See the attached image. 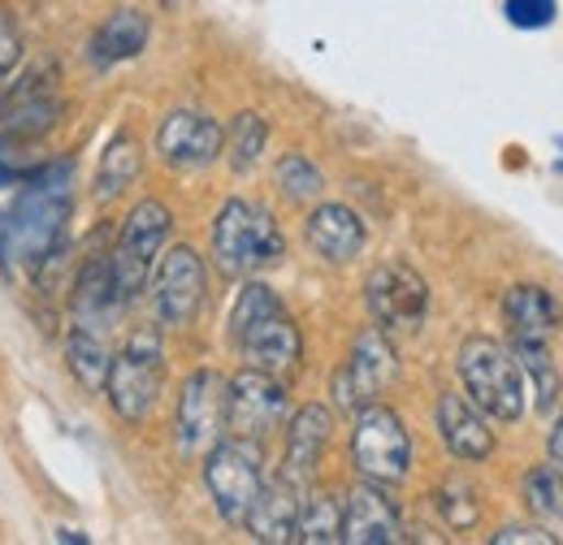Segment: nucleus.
Returning <instances> with one entry per match:
<instances>
[{
    "label": "nucleus",
    "instance_id": "obj_7",
    "mask_svg": "<svg viewBox=\"0 0 563 545\" xmlns=\"http://www.w3.org/2000/svg\"><path fill=\"white\" fill-rule=\"evenodd\" d=\"M352 464L364 480L377 485H404L412 472V437L404 415L386 403H368L355 411L352 424Z\"/></svg>",
    "mask_w": 563,
    "mask_h": 545
},
{
    "label": "nucleus",
    "instance_id": "obj_18",
    "mask_svg": "<svg viewBox=\"0 0 563 545\" xmlns=\"http://www.w3.org/2000/svg\"><path fill=\"white\" fill-rule=\"evenodd\" d=\"M334 442V411L325 403H308L290 415L286 424V455H282V477H290L295 485H312L325 446Z\"/></svg>",
    "mask_w": 563,
    "mask_h": 545
},
{
    "label": "nucleus",
    "instance_id": "obj_21",
    "mask_svg": "<svg viewBox=\"0 0 563 545\" xmlns=\"http://www.w3.org/2000/svg\"><path fill=\"white\" fill-rule=\"evenodd\" d=\"M308 485H295L290 477H265V485L256 489L247 515H243V529L265 545H286L295 542V529H299V498H303Z\"/></svg>",
    "mask_w": 563,
    "mask_h": 545
},
{
    "label": "nucleus",
    "instance_id": "obj_1",
    "mask_svg": "<svg viewBox=\"0 0 563 545\" xmlns=\"http://www.w3.org/2000/svg\"><path fill=\"white\" fill-rule=\"evenodd\" d=\"M74 160L35 165L0 216V269L9 277L35 272L62 243L74 216Z\"/></svg>",
    "mask_w": 563,
    "mask_h": 545
},
{
    "label": "nucleus",
    "instance_id": "obj_32",
    "mask_svg": "<svg viewBox=\"0 0 563 545\" xmlns=\"http://www.w3.org/2000/svg\"><path fill=\"white\" fill-rule=\"evenodd\" d=\"M433 507H438V515L446 520V529H455V533H468V529L482 520L477 489L464 485V480H446V485L433 493Z\"/></svg>",
    "mask_w": 563,
    "mask_h": 545
},
{
    "label": "nucleus",
    "instance_id": "obj_35",
    "mask_svg": "<svg viewBox=\"0 0 563 545\" xmlns=\"http://www.w3.org/2000/svg\"><path fill=\"white\" fill-rule=\"evenodd\" d=\"M26 174H31V169H22V165L13 160L9 138H0V216H4L9 200L18 196V187H22V178H26Z\"/></svg>",
    "mask_w": 563,
    "mask_h": 545
},
{
    "label": "nucleus",
    "instance_id": "obj_8",
    "mask_svg": "<svg viewBox=\"0 0 563 545\" xmlns=\"http://www.w3.org/2000/svg\"><path fill=\"white\" fill-rule=\"evenodd\" d=\"M147 290H152V312L165 330H187L200 308H205V294H209V269H205V256L187 243L178 247H165L156 269L147 277Z\"/></svg>",
    "mask_w": 563,
    "mask_h": 545
},
{
    "label": "nucleus",
    "instance_id": "obj_28",
    "mask_svg": "<svg viewBox=\"0 0 563 545\" xmlns=\"http://www.w3.org/2000/svg\"><path fill=\"white\" fill-rule=\"evenodd\" d=\"M511 355L525 372V381L533 386V399H538V411H551L560 408L563 399V381L551 364V342H511Z\"/></svg>",
    "mask_w": 563,
    "mask_h": 545
},
{
    "label": "nucleus",
    "instance_id": "obj_16",
    "mask_svg": "<svg viewBox=\"0 0 563 545\" xmlns=\"http://www.w3.org/2000/svg\"><path fill=\"white\" fill-rule=\"evenodd\" d=\"M118 316H122V299H118V290H113L109 252H91V256L78 265V272H74L70 325L109 338V330L118 325Z\"/></svg>",
    "mask_w": 563,
    "mask_h": 545
},
{
    "label": "nucleus",
    "instance_id": "obj_3",
    "mask_svg": "<svg viewBox=\"0 0 563 545\" xmlns=\"http://www.w3.org/2000/svg\"><path fill=\"white\" fill-rule=\"evenodd\" d=\"M455 368H460L464 394L486 411L490 420L516 424L525 415V408H529V381H525L511 346H503L490 334H473V338L460 342Z\"/></svg>",
    "mask_w": 563,
    "mask_h": 545
},
{
    "label": "nucleus",
    "instance_id": "obj_38",
    "mask_svg": "<svg viewBox=\"0 0 563 545\" xmlns=\"http://www.w3.org/2000/svg\"><path fill=\"white\" fill-rule=\"evenodd\" d=\"M57 542H74V545H82L87 537L82 533H74V529H57Z\"/></svg>",
    "mask_w": 563,
    "mask_h": 545
},
{
    "label": "nucleus",
    "instance_id": "obj_4",
    "mask_svg": "<svg viewBox=\"0 0 563 545\" xmlns=\"http://www.w3.org/2000/svg\"><path fill=\"white\" fill-rule=\"evenodd\" d=\"M161 390H165V342L156 334V325H140L109 359L104 399L118 420L143 424L161 403Z\"/></svg>",
    "mask_w": 563,
    "mask_h": 545
},
{
    "label": "nucleus",
    "instance_id": "obj_37",
    "mask_svg": "<svg viewBox=\"0 0 563 545\" xmlns=\"http://www.w3.org/2000/svg\"><path fill=\"white\" fill-rule=\"evenodd\" d=\"M547 446H551V464H560V468H563V411L555 415V424H551Z\"/></svg>",
    "mask_w": 563,
    "mask_h": 545
},
{
    "label": "nucleus",
    "instance_id": "obj_17",
    "mask_svg": "<svg viewBox=\"0 0 563 545\" xmlns=\"http://www.w3.org/2000/svg\"><path fill=\"white\" fill-rule=\"evenodd\" d=\"M303 243L325 265H352L368 247V225L352 204H317L303 221Z\"/></svg>",
    "mask_w": 563,
    "mask_h": 545
},
{
    "label": "nucleus",
    "instance_id": "obj_27",
    "mask_svg": "<svg viewBox=\"0 0 563 545\" xmlns=\"http://www.w3.org/2000/svg\"><path fill=\"white\" fill-rule=\"evenodd\" d=\"M109 359H113V351H109V338H104V334H91V330L70 325V334H66V364H70L74 381H78L82 390H91V394L104 390Z\"/></svg>",
    "mask_w": 563,
    "mask_h": 545
},
{
    "label": "nucleus",
    "instance_id": "obj_33",
    "mask_svg": "<svg viewBox=\"0 0 563 545\" xmlns=\"http://www.w3.org/2000/svg\"><path fill=\"white\" fill-rule=\"evenodd\" d=\"M22 31H18V18H13V9L0 0V87L18 74V66H22Z\"/></svg>",
    "mask_w": 563,
    "mask_h": 545
},
{
    "label": "nucleus",
    "instance_id": "obj_15",
    "mask_svg": "<svg viewBox=\"0 0 563 545\" xmlns=\"http://www.w3.org/2000/svg\"><path fill=\"white\" fill-rule=\"evenodd\" d=\"M343 542L347 545H395L404 542L399 502L377 480H360L343 502Z\"/></svg>",
    "mask_w": 563,
    "mask_h": 545
},
{
    "label": "nucleus",
    "instance_id": "obj_34",
    "mask_svg": "<svg viewBox=\"0 0 563 545\" xmlns=\"http://www.w3.org/2000/svg\"><path fill=\"white\" fill-rule=\"evenodd\" d=\"M503 13H507V22L520 26V31H542V26L555 22L560 4H555V0H503Z\"/></svg>",
    "mask_w": 563,
    "mask_h": 545
},
{
    "label": "nucleus",
    "instance_id": "obj_9",
    "mask_svg": "<svg viewBox=\"0 0 563 545\" xmlns=\"http://www.w3.org/2000/svg\"><path fill=\"white\" fill-rule=\"evenodd\" d=\"M364 308L382 334H417L429 316V281L412 265H377L364 281Z\"/></svg>",
    "mask_w": 563,
    "mask_h": 545
},
{
    "label": "nucleus",
    "instance_id": "obj_23",
    "mask_svg": "<svg viewBox=\"0 0 563 545\" xmlns=\"http://www.w3.org/2000/svg\"><path fill=\"white\" fill-rule=\"evenodd\" d=\"M147 40H152V22H147L143 9H113L96 26V35L87 40V62L96 69H113L122 66V62H135L147 48Z\"/></svg>",
    "mask_w": 563,
    "mask_h": 545
},
{
    "label": "nucleus",
    "instance_id": "obj_24",
    "mask_svg": "<svg viewBox=\"0 0 563 545\" xmlns=\"http://www.w3.org/2000/svg\"><path fill=\"white\" fill-rule=\"evenodd\" d=\"M143 174V147L131 131H118V135L104 143L100 152V165H96V182H91V196L100 204H113L122 191H131Z\"/></svg>",
    "mask_w": 563,
    "mask_h": 545
},
{
    "label": "nucleus",
    "instance_id": "obj_5",
    "mask_svg": "<svg viewBox=\"0 0 563 545\" xmlns=\"http://www.w3.org/2000/svg\"><path fill=\"white\" fill-rule=\"evenodd\" d=\"M169 230H174V212L161 200H140L126 212L118 243L109 252V272H113V290H118L122 308H131L147 290V277L156 269L161 252L169 247Z\"/></svg>",
    "mask_w": 563,
    "mask_h": 545
},
{
    "label": "nucleus",
    "instance_id": "obj_2",
    "mask_svg": "<svg viewBox=\"0 0 563 545\" xmlns=\"http://www.w3.org/2000/svg\"><path fill=\"white\" fill-rule=\"evenodd\" d=\"M286 256L278 221L265 204L225 200L212 216V260L225 277H256Z\"/></svg>",
    "mask_w": 563,
    "mask_h": 545
},
{
    "label": "nucleus",
    "instance_id": "obj_20",
    "mask_svg": "<svg viewBox=\"0 0 563 545\" xmlns=\"http://www.w3.org/2000/svg\"><path fill=\"white\" fill-rule=\"evenodd\" d=\"M234 346L247 359V368H261V372L282 377V381L290 372H299V364H303V334H299V325L286 312L265 316L261 325H252Z\"/></svg>",
    "mask_w": 563,
    "mask_h": 545
},
{
    "label": "nucleus",
    "instance_id": "obj_30",
    "mask_svg": "<svg viewBox=\"0 0 563 545\" xmlns=\"http://www.w3.org/2000/svg\"><path fill=\"white\" fill-rule=\"evenodd\" d=\"M274 187H278L290 204H308V200H317V196L325 191V174L317 169L312 156H303V152H282L278 165H274Z\"/></svg>",
    "mask_w": 563,
    "mask_h": 545
},
{
    "label": "nucleus",
    "instance_id": "obj_29",
    "mask_svg": "<svg viewBox=\"0 0 563 545\" xmlns=\"http://www.w3.org/2000/svg\"><path fill=\"white\" fill-rule=\"evenodd\" d=\"M274 312H286L278 299V290L269 286V281H256V277H247L243 281V290H239V299H234V308H230V321H225V338L239 342L252 325H261L265 316H274Z\"/></svg>",
    "mask_w": 563,
    "mask_h": 545
},
{
    "label": "nucleus",
    "instance_id": "obj_36",
    "mask_svg": "<svg viewBox=\"0 0 563 545\" xmlns=\"http://www.w3.org/2000/svg\"><path fill=\"white\" fill-rule=\"evenodd\" d=\"M494 545H511V542H533V545H555V533H547L542 524H507L490 537Z\"/></svg>",
    "mask_w": 563,
    "mask_h": 545
},
{
    "label": "nucleus",
    "instance_id": "obj_14",
    "mask_svg": "<svg viewBox=\"0 0 563 545\" xmlns=\"http://www.w3.org/2000/svg\"><path fill=\"white\" fill-rule=\"evenodd\" d=\"M221 122L209 118L205 109H174L156 126V156L174 169H209L221 156Z\"/></svg>",
    "mask_w": 563,
    "mask_h": 545
},
{
    "label": "nucleus",
    "instance_id": "obj_13",
    "mask_svg": "<svg viewBox=\"0 0 563 545\" xmlns=\"http://www.w3.org/2000/svg\"><path fill=\"white\" fill-rule=\"evenodd\" d=\"M221 403H225V381H221V372L196 368V372L183 381L178 415H174L178 451H183V455H205L212 442L221 437V429H225Z\"/></svg>",
    "mask_w": 563,
    "mask_h": 545
},
{
    "label": "nucleus",
    "instance_id": "obj_22",
    "mask_svg": "<svg viewBox=\"0 0 563 545\" xmlns=\"http://www.w3.org/2000/svg\"><path fill=\"white\" fill-rule=\"evenodd\" d=\"M503 325L511 342H551L563 325V308L547 286L520 281L503 294Z\"/></svg>",
    "mask_w": 563,
    "mask_h": 545
},
{
    "label": "nucleus",
    "instance_id": "obj_19",
    "mask_svg": "<svg viewBox=\"0 0 563 545\" xmlns=\"http://www.w3.org/2000/svg\"><path fill=\"white\" fill-rule=\"evenodd\" d=\"M438 437L460 464H482L494 455V429L490 415L477 408L468 394L446 390L438 399Z\"/></svg>",
    "mask_w": 563,
    "mask_h": 545
},
{
    "label": "nucleus",
    "instance_id": "obj_11",
    "mask_svg": "<svg viewBox=\"0 0 563 545\" xmlns=\"http://www.w3.org/2000/svg\"><path fill=\"white\" fill-rule=\"evenodd\" d=\"M399 377V355L390 346V334H382L377 325H368L355 338L347 364L334 372V408L360 411L377 403V394H386V386Z\"/></svg>",
    "mask_w": 563,
    "mask_h": 545
},
{
    "label": "nucleus",
    "instance_id": "obj_25",
    "mask_svg": "<svg viewBox=\"0 0 563 545\" xmlns=\"http://www.w3.org/2000/svg\"><path fill=\"white\" fill-rule=\"evenodd\" d=\"M295 542L303 545H339L343 542V502L325 489H303L299 498V529Z\"/></svg>",
    "mask_w": 563,
    "mask_h": 545
},
{
    "label": "nucleus",
    "instance_id": "obj_6",
    "mask_svg": "<svg viewBox=\"0 0 563 545\" xmlns=\"http://www.w3.org/2000/svg\"><path fill=\"white\" fill-rule=\"evenodd\" d=\"M261 485H265V446L256 437L225 433L205 451V489L225 524H243Z\"/></svg>",
    "mask_w": 563,
    "mask_h": 545
},
{
    "label": "nucleus",
    "instance_id": "obj_31",
    "mask_svg": "<svg viewBox=\"0 0 563 545\" xmlns=\"http://www.w3.org/2000/svg\"><path fill=\"white\" fill-rule=\"evenodd\" d=\"M525 507L538 520H563V468L538 464L525 472Z\"/></svg>",
    "mask_w": 563,
    "mask_h": 545
},
{
    "label": "nucleus",
    "instance_id": "obj_12",
    "mask_svg": "<svg viewBox=\"0 0 563 545\" xmlns=\"http://www.w3.org/2000/svg\"><path fill=\"white\" fill-rule=\"evenodd\" d=\"M62 113V87H57V69L40 66L22 74V82L0 100V131L4 138H40L57 126Z\"/></svg>",
    "mask_w": 563,
    "mask_h": 545
},
{
    "label": "nucleus",
    "instance_id": "obj_26",
    "mask_svg": "<svg viewBox=\"0 0 563 545\" xmlns=\"http://www.w3.org/2000/svg\"><path fill=\"white\" fill-rule=\"evenodd\" d=\"M265 147H269V122L256 109H243V113L230 118L225 138H221V152H225V160H230L234 174H252L261 165Z\"/></svg>",
    "mask_w": 563,
    "mask_h": 545
},
{
    "label": "nucleus",
    "instance_id": "obj_10",
    "mask_svg": "<svg viewBox=\"0 0 563 545\" xmlns=\"http://www.w3.org/2000/svg\"><path fill=\"white\" fill-rule=\"evenodd\" d=\"M290 411L286 399V381L269 377L261 368H243L225 381V403H221V420H225V433L234 437H256L265 442Z\"/></svg>",
    "mask_w": 563,
    "mask_h": 545
}]
</instances>
